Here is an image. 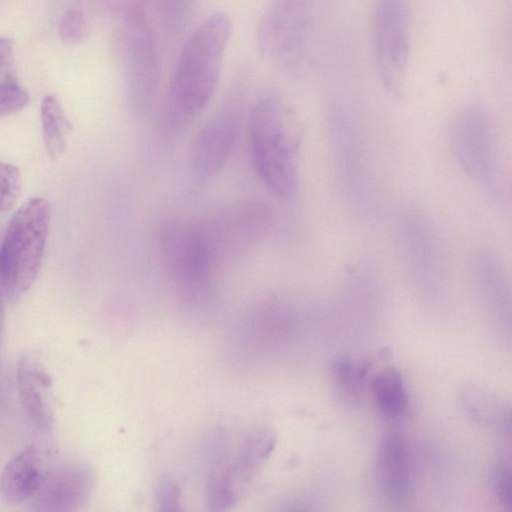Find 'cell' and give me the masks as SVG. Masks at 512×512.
I'll return each instance as SVG.
<instances>
[{
	"label": "cell",
	"mask_w": 512,
	"mask_h": 512,
	"mask_svg": "<svg viewBox=\"0 0 512 512\" xmlns=\"http://www.w3.org/2000/svg\"><path fill=\"white\" fill-rule=\"evenodd\" d=\"M231 32L229 17L217 12L203 20L184 43L163 105V124L171 132L185 129L211 100Z\"/></svg>",
	"instance_id": "6da1fadb"
},
{
	"label": "cell",
	"mask_w": 512,
	"mask_h": 512,
	"mask_svg": "<svg viewBox=\"0 0 512 512\" xmlns=\"http://www.w3.org/2000/svg\"><path fill=\"white\" fill-rule=\"evenodd\" d=\"M301 133L296 115L278 95H264L252 107L248 120L251 160L259 179L278 197L288 198L296 190Z\"/></svg>",
	"instance_id": "7a4b0ae2"
},
{
	"label": "cell",
	"mask_w": 512,
	"mask_h": 512,
	"mask_svg": "<svg viewBox=\"0 0 512 512\" xmlns=\"http://www.w3.org/2000/svg\"><path fill=\"white\" fill-rule=\"evenodd\" d=\"M50 227L46 199L28 200L11 217L0 240V289L15 301L34 284L45 255Z\"/></svg>",
	"instance_id": "3957f363"
},
{
	"label": "cell",
	"mask_w": 512,
	"mask_h": 512,
	"mask_svg": "<svg viewBox=\"0 0 512 512\" xmlns=\"http://www.w3.org/2000/svg\"><path fill=\"white\" fill-rule=\"evenodd\" d=\"M116 14L128 106L136 116L143 117L153 109L160 83L159 54L147 0L130 4Z\"/></svg>",
	"instance_id": "277c9868"
},
{
	"label": "cell",
	"mask_w": 512,
	"mask_h": 512,
	"mask_svg": "<svg viewBox=\"0 0 512 512\" xmlns=\"http://www.w3.org/2000/svg\"><path fill=\"white\" fill-rule=\"evenodd\" d=\"M451 142L465 173L498 204L505 202V188L492 119L479 105L461 109L452 123Z\"/></svg>",
	"instance_id": "5b68a950"
},
{
	"label": "cell",
	"mask_w": 512,
	"mask_h": 512,
	"mask_svg": "<svg viewBox=\"0 0 512 512\" xmlns=\"http://www.w3.org/2000/svg\"><path fill=\"white\" fill-rule=\"evenodd\" d=\"M156 240L163 265L180 291L189 297L206 293L219 270L199 221L165 220L158 228Z\"/></svg>",
	"instance_id": "8992f818"
},
{
	"label": "cell",
	"mask_w": 512,
	"mask_h": 512,
	"mask_svg": "<svg viewBox=\"0 0 512 512\" xmlns=\"http://www.w3.org/2000/svg\"><path fill=\"white\" fill-rule=\"evenodd\" d=\"M311 26V0H271L258 24V48L278 70L296 75L305 63Z\"/></svg>",
	"instance_id": "52a82bcc"
},
{
	"label": "cell",
	"mask_w": 512,
	"mask_h": 512,
	"mask_svg": "<svg viewBox=\"0 0 512 512\" xmlns=\"http://www.w3.org/2000/svg\"><path fill=\"white\" fill-rule=\"evenodd\" d=\"M273 212L259 201L232 204L199 221L211 257L218 268L234 264L266 237Z\"/></svg>",
	"instance_id": "ba28073f"
},
{
	"label": "cell",
	"mask_w": 512,
	"mask_h": 512,
	"mask_svg": "<svg viewBox=\"0 0 512 512\" xmlns=\"http://www.w3.org/2000/svg\"><path fill=\"white\" fill-rule=\"evenodd\" d=\"M372 35L379 81L389 94L399 96L410 56V17L406 0H375Z\"/></svg>",
	"instance_id": "9c48e42d"
},
{
	"label": "cell",
	"mask_w": 512,
	"mask_h": 512,
	"mask_svg": "<svg viewBox=\"0 0 512 512\" xmlns=\"http://www.w3.org/2000/svg\"><path fill=\"white\" fill-rule=\"evenodd\" d=\"M358 124L354 115L342 107L332 109L330 134L342 187L357 209L367 211L371 196L370 171L363 131Z\"/></svg>",
	"instance_id": "30bf717a"
},
{
	"label": "cell",
	"mask_w": 512,
	"mask_h": 512,
	"mask_svg": "<svg viewBox=\"0 0 512 512\" xmlns=\"http://www.w3.org/2000/svg\"><path fill=\"white\" fill-rule=\"evenodd\" d=\"M396 238L401 263L416 280L432 282L445 270L444 249L431 219L417 208L398 216Z\"/></svg>",
	"instance_id": "8fae6325"
},
{
	"label": "cell",
	"mask_w": 512,
	"mask_h": 512,
	"mask_svg": "<svg viewBox=\"0 0 512 512\" xmlns=\"http://www.w3.org/2000/svg\"><path fill=\"white\" fill-rule=\"evenodd\" d=\"M245 94L232 91L197 134L191 153L193 171L206 179L215 175L230 157L238 136Z\"/></svg>",
	"instance_id": "7c38bea8"
},
{
	"label": "cell",
	"mask_w": 512,
	"mask_h": 512,
	"mask_svg": "<svg viewBox=\"0 0 512 512\" xmlns=\"http://www.w3.org/2000/svg\"><path fill=\"white\" fill-rule=\"evenodd\" d=\"M274 438L266 430L247 433L233 456H219L210 479V503L217 509L234 504L246 483L273 449Z\"/></svg>",
	"instance_id": "4fadbf2b"
},
{
	"label": "cell",
	"mask_w": 512,
	"mask_h": 512,
	"mask_svg": "<svg viewBox=\"0 0 512 512\" xmlns=\"http://www.w3.org/2000/svg\"><path fill=\"white\" fill-rule=\"evenodd\" d=\"M93 486L94 476L86 464L61 462L44 470L36 492L27 503L33 511H76L86 503Z\"/></svg>",
	"instance_id": "5bb4252c"
},
{
	"label": "cell",
	"mask_w": 512,
	"mask_h": 512,
	"mask_svg": "<svg viewBox=\"0 0 512 512\" xmlns=\"http://www.w3.org/2000/svg\"><path fill=\"white\" fill-rule=\"evenodd\" d=\"M379 475L384 495L393 503L405 502L413 487L412 459L406 439L387 432L379 449Z\"/></svg>",
	"instance_id": "9a60e30c"
},
{
	"label": "cell",
	"mask_w": 512,
	"mask_h": 512,
	"mask_svg": "<svg viewBox=\"0 0 512 512\" xmlns=\"http://www.w3.org/2000/svg\"><path fill=\"white\" fill-rule=\"evenodd\" d=\"M51 384L50 376L37 358L22 357L17 370L20 400L27 417L44 431L50 430L54 423Z\"/></svg>",
	"instance_id": "2e32d148"
},
{
	"label": "cell",
	"mask_w": 512,
	"mask_h": 512,
	"mask_svg": "<svg viewBox=\"0 0 512 512\" xmlns=\"http://www.w3.org/2000/svg\"><path fill=\"white\" fill-rule=\"evenodd\" d=\"M44 469L37 449L28 446L4 466L0 474V496L11 504H21L36 492Z\"/></svg>",
	"instance_id": "e0dca14e"
},
{
	"label": "cell",
	"mask_w": 512,
	"mask_h": 512,
	"mask_svg": "<svg viewBox=\"0 0 512 512\" xmlns=\"http://www.w3.org/2000/svg\"><path fill=\"white\" fill-rule=\"evenodd\" d=\"M371 391L381 414L390 420H400L408 408V395L399 370L387 367L372 379Z\"/></svg>",
	"instance_id": "ac0fdd59"
},
{
	"label": "cell",
	"mask_w": 512,
	"mask_h": 512,
	"mask_svg": "<svg viewBox=\"0 0 512 512\" xmlns=\"http://www.w3.org/2000/svg\"><path fill=\"white\" fill-rule=\"evenodd\" d=\"M40 119L47 153L55 159L65 150L68 122L60 103L54 96L48 95L43 98Z\"/></svg>",
	"instance_id": "d6986e66"
},
{
	"label": "cell",
	"mask_w": 512,
	"mask_h": 512,
	"mask_svg": "<svg viewBox=\"0 0 512 512\" xmlns=\"http://www.w3.org/2000/svg\"><path fill=\"white\" fill-rule=\"evenodd\" d=\"M369 369L368 361H354L347 357L338 358L331 364V372L339 389L352 398L361 393Z\"/></svg>",
	"instance_id": "ffe728a7"
},
{
	"label": "cell",
	"mask_w": 512,
	"mask_h": 512,
	"mask_svg": "<svg viewBox=\"0 0 512 512\" xmlns=\"http://www.w3.org/2000/svg\"><path fill=\"white\" fill-rule=\"evenodd\" d=\"M165 32L172 37L181 34L191 20L195 0H157Z\"/></svg>",
	"instance_id": "44dd1931"
},
{
	"label": "cell",
	"mask_w": 512,
	"mask_h": 512,
	"mask_svg": "<svg viewBox=\"0 0 512 512\" xmlns=\"http://www.w3.org/2000/svg\"><path fill=\"white\" fill-rule=\"evenodd\" d=\"M22 191L21 173L11 164L0 161V212L11 210Z\"/></svg>",
	"instance_id": "7402d4cb"
},
{
	"label": "cell",
	"mask_w": 512,
	"mask_h": 512,
	"mask_svg": "<svg viewBox=\"0 0 512 512\" xmlns=\"http://www.w3.org/2000/svg\"><path fill=\"white\" fill-rule=\"evenodd\" d=\"M29 102V96L22 86L11 78L0 81V116L22 110Z\"/></svg>",
	"instance_id": "603a6c76"
},
{
	"label": "cell",
	"mask_w": 512,
	"mask_h": 512,
	"mask_svg": "<svg viewBox=\"0 0 512 512\" xmlns=\"http://www.w3.org/2000/svg\"><path fill=\"white\" fill-rule=\"evenodd\" d=\"M87 33L86 21L77 9H69L61 18L59 24L60 39L67 44L82 41Z\"/></svg>",
	"instance_id": "cb8c5ba5"
},
{
	"label": "cell",
	"mask_w": 512,
	"mask_h": 512,
	"mask_svg": "<svg viewBox=\"0 0 512 512\" xmlns=\"http://www.w3.org/2000/svg\"><path fill=\"white\" fill-rule=\"evenodd\" d=\"M490 479L497 498L503 505L511 507L512 493L510 468L503 462L495 464L491 470Z\"/></svg>",
	"instance_id": "d4e9b609"
},
{
	"label": "cell",
	"mask_w": 512,
	"mask_h": 512,
	"mask_svg": "<svg viewBox=\"0 0 512 512\" xmlns=\"http://www.w3.org/2000/svg\"><path fill=\"white\" fill-rule=\"evenodd\" d=\"M13 64V43L0 37V77L6 76Z\"/></svg>",
	"instance_id": "484cf974"
},
{
	"label": "cell",
	"mask_w": 512,
	"mask_h": 512,
	"mask_svg": "<svg viewBox=\"0 0 512 512\" xmlns=\"http://www.w3.org/2000/svg\"><path fill=\"white\" fill-rule=\"evenodd\" d=\"M158 488L159 504L170 505V510H173L172 504H177L176 487L169 480H163Z\"/></svg>",
	"instance_id": "4316f807"
},
{
	"label": "cell",
	"mask_w": 512,
	"mask_h": 512,
	"mask_svg": "<svg viewBox=\"0 0 512 512\" xmlns=\"http://www.w3.org/2000/svg\"><path fill=\"white\" fill-rule=\"evenodd\" d=\"M3 324H4V306H3L2 292L0 289V339H1V335H2Z\"/></svg>",
	"instance_id": "83f0119b"
}]
</instances>
